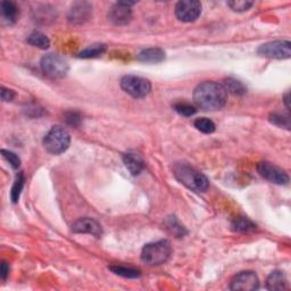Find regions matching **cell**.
Instances as JSON below:
<instances>
[{"mask_svg": "<svg viewBox=\"0 0 291 291\" xmlns=\"http://www.w3.org/2000/svg\"><path fill=\"white\" fill-rule=\"evenodd\" d=\"M228 100V93L222 84L206 81L198 84L194 91V101L204 110H218L223 108Z\"/></svg>", "mask_w": 291, "mask_h": 291, "instance_id": "cell-1", "label": "cell"}, {"mask_svg": "<svg viewBox=\"0 0 291 291\" xmlns=\"http://www.w3.org/2000/svg\"><path fill=\"white\" fill-rule=\"evenodd\" d=\"M174 177L180 183L194 193H205L209 187L208 179L204 174L186 163H178L173 168Z\"/></svg>", "mask_w": 291, "mask_h": 291, "instance_id": "cell-2", "label": "cell"}, {"mask_svg": "<svg viewBox=\"0 0 291 291\" xmlns=\"http://www.w3.org/2000/svg\"><path fill=\"white\" fill-rule=\"evenodd\" d=\"M171 244L167 240H160L146 244L141 251L143 262L150 266L160 265L168 259L171 255Z\"/></svg>", "mask_w": 291, "mask_h": 291, "instance_id": "cell-3", "label": "cell"}, {"mask_svg": "<svg viewBox=\"0 0 291 291\" xmlns=\"http://www.w3.org/2000/svg\"><path fill=\"white\" fill-rule=\"evenodd\" d=\"M71 144V137L66 130L60 126H53L46 135L44 146L48 152L52 155H60L67 150Z\"/></svg>", "mask_w": 291, "mask_h": 291, "instance_id": "cell-4", "label": "cell"}, {"mask_svg": "<svg viewBox=\"0 0 291 291\" xmlns=\"http://www.w3.org/2000/svg\"><path fill=\"white\" fill-rule=\"evenodd\" d=\"M40 66L42 72L51 79H62L68 72V63L58 53H48L42 57Z\"/></svg>", "mask_w": 291, "mask_h": 291, "instance_id": "cell-5", "label": "cell"}, {"mask_svg": "<svg viewBox=\"0 0 291 291\" xmlns=\"http://www.w3.org/2000/svg\"><path fill=\"white\" fill-rule=\"evenodd\" d=\"M121 88L133 98H145L151 91V84L147 79L136 75H125L121 80Z\"/></svg>", "mask_w": 291, "mask_h": 291, "instance_id": "cell-6", "label": "cell"}, {"mask_svg": "<svg viewBox=\"0 0 291 291\" xmlns=\"http://www.w3.org/2000/svg\"><path fill=\"white\" fill-rule=\"evenodd\" d=\"M257 53L259 56L271 59H288L291 56V44L287 40L266 42L259 46Z\"/></svg>", "mask_w": 291, "mask_h": 291, "instance_id": "cell-7", "label": "cell"}, {"mask_svg": "<svg viewBox=\"0 0 291 291\" xmlns=\"http://www.w3.org/2000/svg\"><path fill=\"white\" fill-rule=\"evenodd\" d=\"M201 14V3L197 0H183L175 6V15L178 20L189 23L196 21Z\"/></svg>", "mask_w": 291, "mask_h": 291, "instance_id": "cell-8", "label": "cell"}, {"mask_svg": "<svg viewBox=\"0 0 291 291\" xmlns=\"http://www.w3.org/2000/svg\"><path fill=\"white\" fill-rule=\"evenodd\" d=\"M257 172L260 177L275 185H287L289 182L288 174L282 168L269 162H259L257 164Z\"/></svg>", "mask_w": 291, "mask_h": 291, "instance_id": "cell-9", "label": "cell"}, {"mask_svg": "<svg viewBox=\"0 0 291 291\" xmlns=\"http://www.w3.org/2000/svg\"><path fill=\"white\" fill-rule=\"evenodd\" d=\"M258 287L259 280L257 275L251 271H244L233 277L230 289L233 291H254L257 290Z\"/></svg>", "mask_w": 291, "mask_h": 291, "instance_id": "cell-10", "label": "cell"}, {"mask_svg": "<svg viewBox=\"0 0 291 291\" xmlns=\"http://www.w3.org/2000/svg\"><path fill=\"white\" fill-rule=\"evenodd\" d=\"M133 2L120 1L116 2L110 8L108 13L109 21L115 25H126L132 20V9L131 6Z\"/></svg>", "mask_w": 291, "mask_h": 291, "instance_id": "cell-11", "label": "cell"}, {"mask_svg": "<svg viewBox=\"0 0 291 291\" xmlns=\"http://www.w3.org/2000/svg\"><path fill=\"white\" fill-rule=\"evenodd\" d=\"M72 231L74 233H89L97 238H100L102 235V230L100 224L94 218H80L72 225Z\"/></svg>", "mask_w": 291, "mask_h": 291, "instance_id": "cell-12", "label": "cell"}, {"mask_svg": "<svg viewBox=\"0 0 291 291\" xmlns=\"http://www.w3.org/2000/svg\"><path fill=\"white\" fill-rule=\"evenodd\" d=\"M91 7L88 2H76L71 7L68 13V21L72 24H83L91 16Z\"/></svg>", "mask_w": 291, "mask_h": 291, "instance_id": "cell-13", "label": "cell"}, {"mask_svg": "<svg viewBox=\"0 0 291 291\" xmlns=\"http://www.w3.org/2000/svg\"><path fill=\"white\" fill-rule=\"evenodd\" d=\"M137 59L143 63L157 64L165 59V51L160 48H148L140 51L137 56Z\"/></svg>", "mask_w": 291, "mask_h": 291, "instance_id": "cell-14", "label": "cell"}, {"mask_svg": "<svg viewBox=\"0 0 291 291\" xmlns=\"http://www.w3.org/2000/svg\"><path fill=\"white\" fill-rule=\"evenodd\" d=\"M123 162L132 175L140 174L145 167L144 159L136 152H126V154H124Z\"/></svg>", "mask_w": 291, "mask_h": 291, "instance_id": "cell-15", "label": "cell"}, {"mask_svg": "<svg viewBox=\"0 0 291 291\" xmlns=\"http://www.w3.org/2000/svg\"><path fill=\"white\" fill-rule=\"evenodd\" d=\"M266 287L272 291H281L287 288L286 275L281 271H274L269 275L266 281Z\"/></svg>", "mask_w": 291, "mask_h": 291, "instance_id": "cell-16", "label": "cell"}, {"mask_svg": "<svg viewBox=\"0 0 291 291\" xmlns=\"http://www.w3.org/2000/svg\"><path fill=\"white\" fill-rule=\"evenodd\" d=\"M107 50V46L104 44H95V45H91L89 47L83 49L81 52H79L78 57L80 58H96V57H99V56H102L105 53V51Z\"/></svg>", "mask_w": 291, "mask_h": 291, "instance_id": "cell-17", "label": "cell"}, {"mask_svg": "<svg viewBox=\"0 0 291 291\" xmlns=\"http://www.w3.org/2000/svg\"><path fill=\"white\" fill-rule=\"evenodd\" d=\"M222 86H223L228 94H232L235 96H242L247 93L246 87H244L240 81H238V80L232 78L225 79Z\"/></svg>", "mask_w": 291, "mask_h": 291, "instance_id": "cell-18", "label": "cell"}, {"mask_svg": "<svg viewBox=\"0 0 291 291\" xmlns=\"http://www.w3.org/2000/svg\"><path fill=\"white\" fill-rule=\"evenodd\" d=\"M1 13H2V16L5 17L9 23H15L17 21L18 8L14 2L2 1L1 2Z\"/></svg>", "mask_w": 291, "mask_h": 291, "instance_id": "cell-19", "label": "cell"}, {"mask_svg": "<svg viewBox=\"0 0 291 291\" xmlns=\"http://www.w3.org/2000/svg\"><path fill=\"white\" fill-rule=\"evenodd\" d=\"M256 229V225L247 217H237L232 222V230L237 232H250Z\"/></svg>", "mask_w": 291, "mask_h": 291, "instance_id": "cell-20", "label": "cell"}, {"mask_svg": "<svg viewBox=\"0 0 291 291\" xmlns=\"http://www.w3.org/2000/svg\"><path fill=\"white\" fill-rule=\"evenodd\" d=\"M28 42L31 46H33V47L40 49H47L49 46H50V41H49L48 37L40 32H33L30 34L28 38Z\"/></svg>", "mask_w": 291, "mask_h": 291, "instance_id": "cell-21", "label": "cell"}, {"mask_svg": "<svg viewBox=\"0 0 291 291\" xmlns=\"http://www.w3.org/2000/svg\"><path fill=\"white\" fill-rule=\"evenodd\" d=\"M109 270L113 272V273L120 275V277L128 278V279H136L140 277V271L136 269H131V267H124V266H110Z\"/></svg>", "mask_w": 291, "mask_h": 291, "instance_id": "cell-22", "label": "cell"}, {"mask_svg": "<svg viewBox=\"0 0 291 291\" xmlns=\"http://www.w3.org/2000/svg\"><path fill=\"white\" fill-rule=\"evenodd\" d=\"M24 182H25L24 174H23L21 172L20 174H17L16 180H15L14 186H13V188H11V193H10L11 201L15 202V204H16V202L18 201V199H20L23 187H24Z\"/></svg>", "mask_w": 291, "mask_h": 291, "instance_id": "cell-23", "label": "cell"}, {"mask_svg": "<svg viewBox=\"0 0 291 291\" xmlns=\"http://www.w3.org/2000/svg\"><path fill=\"white\" fill-rule=\"evenodd\" d=\"M194 126H196V129L199 130V131L206 133V135H210V133L215 131V124H214V122L206 117L197 118V120L194 121Z\"/></svg>", "mask_w": 291, "mask_h": 291, "instance_id": "cell-24", "label": "cell"}, {"mask_svg": "<svg viewBox=\"0 0 291 291\" xmlns=\"http://www.w3.org/2000/svg\"><path fill=\"white\" fill-rule=\"evenodd\" d=\"M252 5H254V2L247 1V0H233V1H228V6L233 11H237V13H243V11L249 10Z\"/></svg>", "mask_w": 291, "mask_h": 291, "instance_id": "cell-25", "label": "cell"}, {"mask_svg": "<svg viewBox=\"0 0 291 291\" xmlns=\"http://www.w3.org/2000/svg\"><path fill=\"white\" fill-rule=\"evenodd\" d=\"M174 110L178 114L186 117H190L197 113L196 107L188 104V102H178V104L174 105Z\"/></svg>", "mask_w": 291, "mask_h": 291, "instance_id": "cell-26", "label": "cell"}, {"mask_svg": "<svg viewBox=\"0 0 291 291\" xmlns=\"http://www.w3.org/2000/svg\"><path fill=\"white\" fill-rule=\"evenodd\" d=\"M270 121L280 128H286L287 130H290V118L289 116H285L281 114H272L270 116Z\"/></svg>", "mask_w": 291, "mask_h": 291, "instance_id": "cell-27", "label": "cell"}, {"mask_svg": "<svg viewBox=\"0 0 291 291\" xmlns=\"http://www.w3.org/2000/svg\"><path fill=\"white\" fill-rule=\"evenodd\" d=\"M1 154L3 156V158H5L7 162H8L11 167L13 168H18L21 165V159L18 158V156L15 154L13 151H9V150H5V149H2L1 150Z\"/></svg>", "mask_w": 291, "mask_h": 291, "instance_id": "cell-28", "label": "cell"}, {"mask_svg": "<svg viewBox=\"0 0 291 291\" xmlns=\"http://www.w3.org/2000/svg\"><path fill=\"white\" fill-rule=\"evenodd\" d=\"M167 229L171 230V232L173 233L174 236H178V237H183L186 235V231H185V228L181 227L177 221L173 218H170L167 222Z\"/></svg>", "mask_w": 291, "mask_h": 291, "instance_id": "cell-29", "label": "cell"}, {"mask_svg": "<svg viewBox=\"0 0 291 291\" xmlns=\"http://www.w3.org/2000/svg\"><path fill=\"white\" fill-rule=\"evenodd\" d=\"M14 91H11L9 89H6L5 87L1 88V99L3 101H10L13 100L14 98Z\"/></svg>", "mask_w": 291, "mask_h": 291, "instance_id": "cell-30", "label": "cell"}, {"mask_svg": "<svg viewBox=\"0 0 291 291\" xmlns=\"http://www.w3.org/2000/svg\"><path fill=\"white\" fill-rule=\"evenodd\" d=\"M66 121L71 125H75L76 126V125H79L80 121H81V120H80V116L76 113H68L66 115Z\"/></svg>", "mask_w": 291, "mask_h": 291, "instance_id": "cell-31", "label": "cell"}, {"mask_svg": "<svg viewBox=\"0 0 291 291\" xmlns=\"http://www.w3.org/2000/svg\"><path fill=\"white\" fill-rule=\"evenodd\" d=\"M8 273H9V266L7 265V263L2 262L1 263V278H2V280H6V278H7V275H8Z\"/></svg>", "mask_w": 291, "mask_h": 291, "instance_id": "cell-32", "label": "cell"}, {"mask_svg": "<svg viewBox=\"0 0 291 291\" xmlns=\"http://www.w3.org/2000/svg\"><path fill=\"white\" fill-rule=\"evenodd\" d=\"M285 102H286L287 108H290V106H289V94H287L285 96Z\"/></svg>", "mask_w": 291, "mask_h": 291, "instance_id": "cell-33", "label": "cell"}]
</instances>
